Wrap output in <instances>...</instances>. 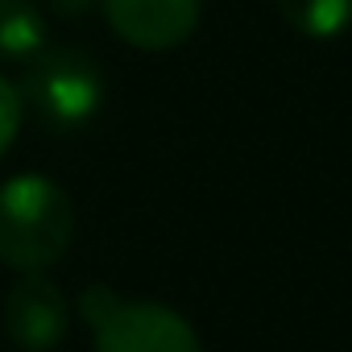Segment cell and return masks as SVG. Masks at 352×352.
<instances>
[{
	"label": "cell",
	"mask_w": 352,
	"mask_h": 352,
	"mask_svg": "<svg viewBox=\"0 0 352 352\" xmlns=\"http://www.w3.org/2000/svg\"><path fill=\"white\" fill-rule=\"evenodd\" d=\"M17 91H21V104L34 108V116L46 129L75 133L104 104V71L91 54L54 46V50H38L30 58Z\"/></svg>",
	"instance_id": "3957f363"
},
{
	"label": "cell",
	"mask_w": 352,
	"mask_h": 352,
	"mask_svg": "<svg viewBox=\"0 0 352 352\" xmlns=\"http://www.w3.org/2000/svg\"><path fill=\"white\" fill-rule=\"evenodd\" d=\"M71 327V307L58 290L54 278L42 270H25L5 298V331L17 348L25 352H50L67 340Z\"/></svg>",
	"instance_id": "277c9868"
},
{
	"label": "cell",
	"mask_w": 352,
	"mask_h": 352,
	"mask_svg": "<svg viewBox=\"0 0 352 352\" xmlns=\"http://www.w3.org/2000/svg\"><path fill=\"white\" fill-rule=\"evenodd\" d=\"M75 236V204L46 174H13L0 183V265L46 270Z\"/></svg>",
	"instance_id": "6da1fadb"
},
{
	"label": "cell",
	"mask_w": 352,
	"mask_h": 352,
	"mask_svg": "<svg viewBox=\"0 0 352 352\" xmlns=\"http://www.w3.org/2000/svg\"><path fill=\"white\" fill-rule=\"evenodd\" d=\"M46 50V21L30 0H0V58L30 63Z\"/></svg>",
	"instance_id": "52a82bcc"
},
{
	"label": "cell",
	"mask_w": 352,
	"mask_h": 352,
	"mask_svg": "<svg viewBox=\"0 0 352 352\" xmlns=\"http://www.w3.org/2000/svg\"><path fill=\"white\" fill-rule=\"evenodd\" d=\"M79 311L91 323L96 352H204L195 327L179 311L153 298H120L104 282L83 286Z\"/></svg>",
	"instance_id": "7a4b0ae2"
},
{
	"label": "cell",
	"mask_w": 352,
	"mask_h": 352,
	"mask_svg": "<svg viewBox=\"0 0 352 352\" xmlns=\"http://www.w3.org/2000/svg\"><path fill=\"white\" fill-rule=\"evenodd\" d=\"M108 25L137 50H174L199 30L204 0H100Z\"/></svg>",
	"instance_id": "5b68a950"
},
{
	"label": "cell",
	"mask_w": 352,
	"mask_h": 352,
	"mask_svg": "<svg viewBox=\"0 0 352 352\" xmlns=\"http://www.w3.org/2000/svg\"><path fill=\"white\" fill-rule=\"evenodd\" d=\"M21 116H25V104H21V91L17 83H9L5 75H0V153H5L21 129Z\"/></svg>",
	"instance_id": "ba28073f"
},
{
	"label": "cell",
	"mask_w": 352,
	"mask_h": 352,
	"mask_svg": "<svg viewBox=\"0 0 352 352\" xmlns=\"http://www.w3.org/2000/svg\"><path fill=\"white\" fill-rule=\"evenodd\" d=\"M54 5V13H63V17H83L87 9H96L100 0H50Z\"/></svg>",
	"instance_id": "9c48e42d"
},
{
	"label": "cell",
	"mask_w": 352,
	"mask_h": 352,
	"mask_svg": "<svg viewBox=\"0 0 352 352\" xmlns=\"http://www.w3.org/2000/svg\"><path fill=\"white\" fill-rule=\"evenodd\" d=\"M278 13L307 42H336L352 30V0H278Z\"/></svg>",
	"instance_id": "8992f818"
}]
</instances>
